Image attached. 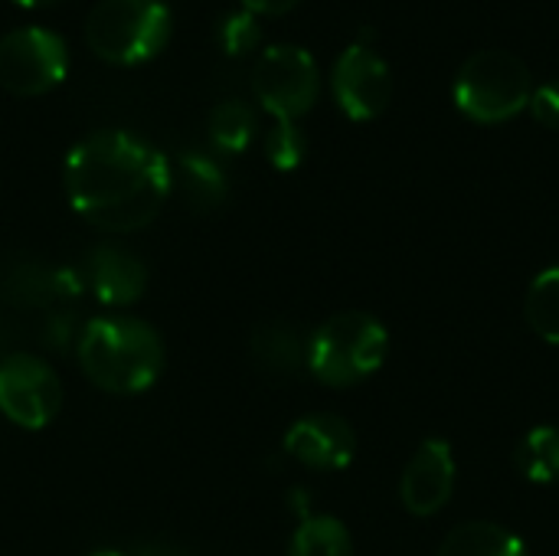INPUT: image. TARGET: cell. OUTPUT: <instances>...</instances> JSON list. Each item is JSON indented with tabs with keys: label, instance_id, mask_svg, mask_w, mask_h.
Masks as SVG:
<instances>
[{
	"label": "cell",
	"instance_id": "ac0fdd59",
	"mask_svg": "<svg viewBox=\"0 0 559 556\" xmlns=\"http://www.w3.org/2000/svg\"><path fill=\"white\" fill-rule=\"evenodd\" d=\"M518 472L534 485L559 482V429L540 426L524 436L518 446Z\"/></svg>",
	"mask_w": 559,
	"mask_h": 556
},
{
	"label": "cell",
	"instance_id": "484cf974",
	"mask_svg": "<svg viewBox=\"0 0 559 556\" xmlns=\"http://www.w3.org/2000/svg\"><path fill=\"white\" fill-rule=\"evenodd\" d=\"M88 556H128V554H121V551H95V554H88Z\"/></svg>",
	"mask_w": 559,
	"mask_h": 556
},
{
	"label": "cell",
	"instance_id": "d4e9b609",
	"mask_svg": "<svg viewBox=\"0 0 559 556\" xmlns=\"http://www.w3.org/2000/svg\"><path fill=\"white\" fill-rule=\"evenodd\" d=\"M16 3H23V7H52L59 0H16Z\"/></svg>",
	"mask_w": 559,
	"mask_h": 556
},
{
	"label": "cell",
	"instance_id": "8fae6325",
	"mask_svg": "<svg viewBox=\"0 0 559 556\" xmlns=\"http://www.w3.org/2000/svg\"><path fill=\"white\" fill-rule=\"evenodd\" d=\"M285 452L314 472H341L354 462L357 436L354 429L331 413H314L298 419L285 433Z\"/></svg>",
	"mask_w": 559,
	"mask_h": 556
},
{
	"label": "cell",
	"instance_id": "ffe728a7",
	"mask_svg": "<svg viewBox=\"0 0 559 556\" xmlns=\"http://www.w3.org/2000/svg\"><path fill=\"white\" fill-rule=\"evenodd\" d=\"M308 141L305 131L298 128V121H275L265 134V154L272 161V167L278 170H295L305 161Z\"/></svg>",
	"mask_w": 559,
	"mask_h": 556
},
{
	"label": "cell",
	"instance_id": "4fadbf2b",
	"mask_svg": "<svg viewBox=\"0 0 559 556\" xmlns=\"http://www.w3.org/2000/svg\"><path fill=\"white\" fill-rule=\"evenodd\" d=\"M170 174H174V187H180L183 200L200 213H210L226 200V190H229L226 174L210 154L183 151L177 157V167H170Z\"/></svg>",
	"mask_w": 559,
	"mask_h": 556
},
{
	"label": "cell",
	"instance_id": "30bf717a",
	"mask_svg": "<svg viewBox=\"0 0 559 556\" xmlns=\"http://www.w3.org/2000/svg\"><path fill=\"white\" fill-rule=\"evenodd\" d=\"M452 492H455V456L449 442L445 439L423 442L400 482V498L406 511L416 518L439 514L449 505Z\"/></svg>",
	"mask_w": 559,
	"mask_h": 556
},
{
	"label": "cell",
	"instance_id": "7402d4cb",
	"mask_svg": "<svg viewBox=\"0 0 559 556\" xmlns=\"http://www.w3.org/2000/svg\"><path fill=\"white\" fill-rule=\"evenodd\" d=\"M531 111L540 125L559 128V79H550L531 92Z\"/></svg>",
	"mask_w": 559,
	"mask_h": 556
},
{
	"label": "cell",
	"instance_id": "7c38bea8",
	"mask_svg": "<svg viewBox=\"0 0 559 556\" xmlns=\"http://www.w3.org/2000/svg\"><path fill=\"white\" fill-rule=\"evenodd\" d=\"M82 285H88V292L105 308H128V305H134L144 295L147 269H144V262L134 252L105 242V246H95L85 256Z\"/></svg>",
	"mask_w": 559,
	"mask_h": 556
},
{
	"label": "cell",
	"instance_id": "d6986e66",
	"mask_svg": "<svg viewBox=\"0 0 559 556\" xmlns=\"http://www.w3.org/2000/svg\"><path fill=\"white\" fill-rule=\"evenodd\" d=\"M524 315L537 338H544L547 344H559V265L540 272L531 282Z\"/></svg>",
	"mask_w": 559,
	"mask_h": 556
},
{
	"label": "cell",
	"instance_id": "2e32d148",
	"mask_svg": "<svg viewBox=\"0 0 559 556\" xmlns=\"http://www.w3.org/2000/svg\"><path fill=\"white\" fill-rule=\"evenodd\" d=\"M288 556H354V544H350L347 528L337 518L308 514L292 537Z\"/></svg>",
	"mask_w": 559,
	"mask_h": 556
},
{
	"label": "cell",
	"instance_id": "52a82bcc",
	"mask_svg": "<svg viewBox=\"0 0 559 556\" xmlns=\"http://www.w3.org/2000/svg\"><path fill=\"white\" fill-rule=\"evenodd\" d=\"M66 39L46 26H20L0 39V85L10 95H43L66 79Z\"/></svg>",
	"mask_w": 559,
	"mask_h": 556
},
{
	"label": "cell",
	"instance_id": "ba28073f",
	"mask_svg": "<svg viewBox=\"0 0 559 556\" xmlns=\"http://www.w3.org/2000/svg\"><path fill=\"white\" fill-rule=\"evenodd\" d=\"M62 410V383L36 354H10L0 360V413L26 429H46Z\"/></svg>",
	"mask_w": 559,
	"mask_h": 556
},
{
	"label": "cell",
	"instance_id": "9c48e42d",
	"mask_svg": "<svg viewBox=\"0 0 559 556\" xmlns=\"http://www.w3.org/2000/svg\"><path fill=\"white\" fill-rule=\"evenodd\" d=\"M331 92L347 118H377L393 95V75L386 59L370 43H350L331 69Z\"/></svg>",
	"mask_w": 559,
	"mask_h": 556
},
{
	"label": "cell",
	"instance_id": "603a6c76",
	"mask_svg": "<svg viewBox=\"0 0 559 556\" xmlns=\"http://www.w3.org/2000/svg\"><path fill=\"white\" fill-rule=\"evenodd\" d=\"M301 0H242V10H249L255 16H278V13H288Z\"/></svg>",
	"mask_w": 559,
	"mask_h": 556
},
{
	"label": "cell",
	"instance_id": "277c9868",
	"mask_svg": "<svg viewBox=\"0 0 559 556\" xmlns=\"http://www.w3.org/2000/svg\"><path fill=\"white\" fill-rule=\"evenodd\" d=\"M534 79L527 62L501 46L475 49L452 85V98L462 115L481 125H501L531 105Z\"/></svg>",
	"mask_w": 559,
	"mask_h": 556
},
{
	"label": "cell",
	"instance_id": "cb8c5ba5",
	"mask_svg": "<svg viewBox=\"0 0 559 556\" xmlns=\"http://www.w3.org/2000/svg\"><path fill=\"white\" fill-rule=\"evenodd\" d=\"M141 556H190L183 554V551H177V547H164V544H151V547H144Z\"/></svg>",
	"mask_w": 559,
	"mask_h": 556
},
{
	"label": "cell",
	"instance_id": "8992f818",
	"mask_svg": "<svg viewBox=\"0 0 559 556\" xmlns=\"http://www.w3.org/2000/svg\"><path fill=\"white\" fill-rule=\"evenodd\" d=\"M252 92L275 121H295L318 102L321 72L318 59L295 43H275L262 49L252 69Z\"/></svg>",
	"mask_w": 559,
	"mask_h": 556
},
{
	"label": "cell",
	"instance_id": "5b68a950",
	"mask_svg": "<svg viewBox=\"0 0 559 556\" xmlns=\"http://www.w3.org/2000/svg\"><path fill=\"white\" fill-rule=\"evenodd\" d=\"M174 33L164 0H98L85 20L88 49L115 66L154 59Z\"/></svg>",
	"mask_w": 559,
	"mask_h": 556
},
{
	"label": "cell",
	"instance_id": "9a60e30c",
	"mask_svg": "<svg viewBox=\"0 0 559 556\" xmlns=\"http://www.w3.org/2000/svg\"><path fill=\"white\" fill-rule=\"evenodd\" d=\"M252 357L269 374H295L305 364V344L288 324H265L255 331Z\"/></svg>",
	"mask_w": 559,
	"mask_h": 556
},
{
	"label": "cell",
	"instance_id": "e0dca14e",
	"mask_svg": "<svg viewBox=\"0 0 559 556\" xmlns=\"http://www.w3.org/2000/svg\"><path fill=\"white\" fill-rule=\"evenodd\" d=\"M255 128V111L239 98H226L210 111V141L223 154H242L252 144Z\"/></svg>",
	"mask_w": 559,
	"mask_h": 556
},
{
	"label": "cell",
	"instance_id": "6da1fadb",
	"mask_svg": "<svg viewBox=\"0 0 559 556\" xmlns=\"http://www.w3.org/2000/svg\"><path fill=\"white\" fill-rule=\"evenodd\" d=\"M69 206L102 233H138L174 193L170 161L138 134L95 131L66 157Z\"/></svg>",
	"mask_w": 559,
	"mask_h": 556
},
{
	"label": "cell",
	"instance_id": "7a4b0ae2",
	"mask_svg": "<svg viewBox=\"0 0 559 556\" xmlns=\"http://www.w3.org/2000/svg\"><path fill=\"white\" fill-rule=\"evenodd\" d=\"M75 357L82 374L105 393L134 397L157 383L164 370L160 334L131 315H102L85 321Z\"/></svg>",
	"mask_w": 559,
	"mask_h": 556
},
{
	"label": "cell",
	"instance_id": "5bb4252c",
	"mask_svg": "<svg viewBox=\"0 0 559 556\" xmlns=\"http://www.w3.org/2000/svg\"><path fill=\"white\" fill-rule=\"evenodd\" d=\"M439 556H527V551L504 528L488 524V521H472V524L455 528L442 541Z\"/></svg>",
	"mask_w": 559,
	"mask_h": 556
},
{
	"label": "cell",
	"instance_id": "3957f363",
	"mask_svg": "<svg viewBox=\"0 0 559 556\" xmlns=\"http://www.w3.org/2000/svg\"><path fill=\"white\" fill-rule=\"evenodd\" d=\"M386 328L364 311L328 318L305 344V367L324 387H354L373 377L386 360Z\"/></svg>",
	"mask_w": 559,
	"mask_h": 556
},
{
	"label": "cell",
	"instance_id": "44dd1931",
	"mask_svg": "<svg viewBox=\"0 0 559 556\" xmlns=\"http://www.w3.org/2000/svg\"><path fill=\"white\" fill-rule=\"evenodd\" d=\"M219 43L229 56H246L262 43V23L249 10H233L219 23Z\"/></svg>",
	"mask_w": 559,
	"mask_h": 556
}]
</instances>
